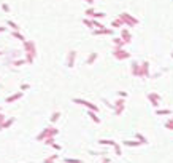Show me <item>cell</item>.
Masks as SVG:
<instances>
[{"instance_id": "obj_10", "label": "cell", "mask_w": 173, "mask_h": 163, "mask_svg": "<svg viewBox=\"0 0 173 163\" xmlns=\"http://www.w3.org/2000/svg\"><path fill=\"white\" fill-rule=\"evenodd\" d=\"M148 99L151 101V104L154 106V107H157V106H159V94H156V93H149L148 94Z\"/></svg>"}, {"instance_id": "obj_26", "label": "cell", "mask_w": 173, "mask_h": 163, "mask_svg": "<svg viewBox=\"0 0 173 163\" xmlns=\"http://www.w3.org/2000/svg\"><path fill=\"white\" fill-rule=\"evenodd\" d=\"M11 64H13V66H18V67H19V66H22V64H26V59H13V61H11Z\"/></svg>"}, {"instance_id": "obj_8", "label": "cell", "mask_w": 173, "mask_h": 163, "mask_svg": "<svg viewBox=\"0 0 173 163\" xmlns=\"http://www.w3.org/2000/svg\"><path fill=\"white\" fill-rule=\"evenodd\" d=\"M148 75H149V63H148V61H145V63L140 66L138 77H148Z\"/></svg>"}, {"instance_id": "obj_41", "label": "cell", "mask_w": 173, "mask_h": 163, "mask_svg": "<svg viewBox=\"0 0 173 163\" xmlns=\"http://www.w3.org/2000/svg\"><path fill=\"white\" fill-rule=\"evenodd\" d=\"M102 163H110V158H106V157H103V160H102Z\"/></svg>"}, {"instance_id": "obj_30", "label": "cell", "mask_w": 173, "mask_h": 163, "mask_svg": "<svg viewBox=\"0 0 173 163\" xmlns=\"http://www.w3.org/2000/svg\"><path fill=\"white\" fill-rule=\"evenodd\" d=\"M113 106H126V99H121V98H119V99H116L114 102H113Z\"/></svg>"}, {"instance_id": "obj_31", "label": "cell", "mask_w": 173, "mask_h": 163, "mask_svg": "<svg viewBox=\"0 0 173 163\" xmlns=\"http://www.w3.org/2000/svg\"><path fill=\"white\" fill-rule=\"evenodd\" d=\"M65 163H83V160H79V158H65Z\"/></svg>"}, {"instance_id": "obj_12", "label": "cell", "mask_w": 173, "mask_h": 163, "mask_svg": "<svg viewBox=\"0 0 173 163\" xmlns=\"http://www.w3.org/2000/svg\"><path fill=\"white\" fill-rule=\"evenodd\" d=\"M97 58H98V53L92 51L91 55L88 56V59H86V64H88V66H92V64H94L95 61H97Z\"/></svg>"}, {"instance_id": "obj_43", "label": "cell", "mask_w": 173, "mask_h": 163, "mask_svg": "<svg viewBox=\"0 0 173 163\" xmlns=\"http://www.w3.org/2000/svg\"><path fill=\"white\" fill-rule=\"evenodd\" d=\"M86 2H88L89 5H92V3H94V2H95V0H86Z\"/></svg>"}, {"instance_id": "obj_21", "label": "cell", "mask_w": 173, "mask_h": 163, "mask_svg": "<svg viewBox=\"0 0 173 163\" xmlns=\"http://www.w3.org/2000/svg\"><path fill=\"white\" fill-rule=\"evenodd\" d=\"M135 139L140 142V144H148V139H146L141 133H137V134H135Z\"/></svg>"}, {"instance_id": "obj_28", "label": "cell", "mask_w": 173, "mask_h": 163, "mask_svg": "<svg viewBox=\"0 0 173 163\" xmlns=\"http://www.w3.org/2000/svg\"><path fill=\"white\" fill-rule=\"evenodd\" d=\"M94 13H95V10H94V8H92V7H89V8H88V10H86V11H84V14H86V18H92V16H94Z\"/></svg>"}, {"instance_id": "obj_38", "label": "cell", "mask_w": 173, "mask_h": 163, "mask_svg": "<svg viewBox=\"0 0 173 163\" xmlns=\"http://www.w3.org/2000/svg\"><path fill=\"white\" fill-rule=\"evenodd\" d=\"M7 120V118H5V115H3V112H0V125H2V123H3V121Z\"/></svg>"}, {"instance_id": "obj_33", "label": "cell", "mask_w": 173, "mask_h": 163, "mask_svg": "<svg viewBox=\"0 0 173 163\" xmlns=\"http://www.w3.org/2000/svg\"><path fill=\"white\" fill-rule=\"evenodd\" d=\"M118 96L121 98V99H126V98H127V91H118Z\"/></svg>"}, {"instance_id": "obj_20", "label": "cell", "mask_w": 173, "mask_h": 163, "mask_svg": "<svg viewBox=\"0 0 173 163\" xmlns=\"http://www.w3.org/2000/svg\"><path fill=\"white\" fill-rule=\"evenodd\" d=\"M113 43H114V46H116V48H124V45H126V43L122 42V38H121V37L113 38Z\"/></svg>"}, {"instance_id": "obj_22", "label": "cell", "mask_w": 173, "mask_h": 163, "mask_svg": "<svg viewBox=\"0 0 173 163\" xmlns=\"http://www.w3.org/2000/svg\"><path fill=\"white\" fill-rule=\"evenodd\" d=\"M59 118H61V112H59V110H57V112H53L51 117H49V121H51V123H56Z\"/></svg>"}, {"instance_id": "obj_4", "label": "cell", "mask_w": 173, "mask_h": 163, "mask_svg": "<svg viewBox=\"0 0 173 163\" xmlns=\"http://www.w3.org/2000/svg\"><path fill=\"white\" fill-rule=\"evenodd\" d=\"M73 104H79V106H84V107H88V110H92V112H98V106L92 104V102H89V101L86 99H79V98H73Z\"/></svg>"}, {"instance_id": "obj_9", "label": "cell", "mask_w": 173, "mask_h": 163, "mask_svg": "<svg viewBox=\"0 0 173 163\" xmlns=\"http://www.w3.org/2000/svg\"><path fill=\"white\" fill-rule=\"evenodd\" d=\"M22 96H24L22 91H18V93H14V94H10V96H8L7 99H5V102H7V104H11V102H14V101L21 99Z\"/></svg>"}, {"instance_id": "obj_32", "label": "cell", "mask_w": 173, "mask_h": 163, "mask_svg": "<svg viewBox=\"0 0 173 163\" xmlns=\"http://www.w3.org/2000/svg\"><path fill=\"white\" fill-rule=\"evenodd\" d=\"M54 138H48V139H44V144H46V146H53V144H54Z\"/></svg>"}, {"instance_id": "obj_16", "label": "cell", "mask_w": 173, "mask_h": 163, "mask_svg": "<svg viewBox=\"0 0 173 163\" xmlns=\"http://www.w3.org/2000/svg\"><path fill=\"white\" fill-rule=\"evenodd\" d=\"M98 144H100V146H114L116 144V141H113V139H98Z\"/></svg>"}, {"instance_id": "obj_23", "label": "cell", "mask_w": 173, "mask_h": 163, "mask_svg": "<svg viewBox=\"0 0 173 163\" xmlns=\"http://www.w3.org/2000/svg\"><path fill=\"white\" fill-rule=\"evenodd\" d=\"M105 16H106V13H103V11H95L94 16H92L91 19H97V21H98V19H103Z\"/></svg>"}, {"instance_id": "obj_11", "label": "cell", "mask_w": 173, "mask_h": 163, "mask_svg": "<svg viewBox=\"0 0 173 163\" xmlns=\"http://www.w3.org/2000/svg\"><path fill=\"white\" fill-rule=\"evenodd\" d=\"M121 144H122V146H126V147H140V146H141L137 139H132V141H127V139H126V141H122Z\"/></svg>"}, {"instance_id": "obj_14", "label": "cell", "mask_w": 173, "mask_h": 163, "mask_svg": "<svg viewBox=\"0 0 173 163\" xmlns=\"http://www.w3.org/2000/svg\"><path fill=\"white\" fill-rule=\"evenodd\" d=\"M14 121H16V118H14V117H11V118H8V120H5L3 123L0 125V131H2V130H7V128H10V126L13 125Z\"/></svg>"}, {"instance_id": "obj_1", "label": "cell", "mask_w": 173, "mask_h": 163, "mask_svg": "<svg viewBox=\"0 0 173 163\" xmlns=\"http://www.w3.org/2000/svg\"><path fill=\"white\" fill-rule=\"evenodd\" d=\"M24 43V50H26V63H29V64H32L34 63V59H35V56H37V45H35V42H32V40H26V42H22Z\"/></svg>"}, {"instance_id": "obj_27", "label": "cell", "mask_w": 173, "mask_h": 163, "mask_svg": "<svg viewBox=\"0 0 173 163\" xmlns=\"http://www.w3.org/2000/svg\"><path fill=\"white\" fill-rule=\"evenodd\" d=\"M124 109H126V106H116V107L113 109V110H114V114H116V115H121L122 112H124Z\"/></svg>"}, {"instance_id": "obj_39", "label": "cell", "mask_w": 173, "mask_h": 163, "mask_svg": "<svg viewBox=\"0 0 173 163\" xmlns=\"http://www.w3.org/2000/svg\"><path fill=\"white\" fill-rule=\"evenodd\" d=\"M170 114V110H157V115H167Z\"/></svg>"}, {"instance_id": "obj_45", "label": "cell", "mask_w": 173, "mask_h": 163, "mask_svg": "<svg viewBox=\"0 0 173 163\" xmlns=\"http://www.w3.org/2000/svg\"><path fill=\"white\" fill-rule=\"evenodd\" d=\"M0 112H2V106H0Z\"/></svg>"}, {"instance_id": "obj_24", "label": "cell", "mask_w": 173, "mask_h": 163, "mask_svg": "<svg viewBox=\"0 0 173 163\" xmlns=\"http://www.w3.org/2000/svg\"><path fill=\"white\" fill-rule=\"evenodd\" d=\"M7 24L10 26V27L13 29V31H19V29H21V27H19V24H18V23H14V21H11V19H8Z\"/></svg>"}, {"instance_id": "obj_19", "label": "cell", "mask_w": 173, "mask_h": 163, "mask_svg": "<svg viewBox=\"0 0 173 163\" xmlns=\"http://www.w3.org/2000/svg\"><path fill=\"white\" fill-rule=\"evenodd\" d=\"M113 150H114V155L116 157H121L122 155V147H121V144H118V142L113 146Z\"/></svg>"}, {"instance_id": "obj_25", "label": "cell", "mask_w": 173, "mask_h": 163, "mask_svg": "<svg viewBox=\"0 0 173 163\" xmlns=\"http://www.w3.org/2000/svg\"><path fill=\"white\" fill-rule=\"evenodd\" d=\"M83 23H84V26H86V27L94 29V23H92V19H91V18H84V19H83Z\"/></svg>"}, {"instance_id": "obj_29", "label": "cell", "mask_w": 173, "mask_h": 163, "mask_svg": "<svg viewBox=\"0 0 173 163\" xmlns=\"http://www.w3.org/2000/svg\"><path fill=\"white\" fill-rule=\"evenodd\" d=\"M56 160H57V155H49L48 158H44L43 163H56Z\"/></svg>"}, {"instance_id": "obj_13", "label": "cell", "mask_w": 173, "mask_h": 163, "mask_svg": "<svg viewBox=\"0 0 173 163\" xmlns=\"http://www.w3.org/2000/svg\"><path fill=\"white\" fill-rule=\"evenodd\" d=\"M88 115H89V117H91V120L94 121L95 125H100V121H102V120H100V117H98V114H97V112L88 110Z\"/></svg>"}, {"instance_id": "obj_34", "label": "cell", "mask_w": 173, "mask_h": 163, "mask_svg": "<svg viewBox=\"0 0 173 163\" xmlns=\"http://www.w3.org/2000/svg\"><path fill=\"white\" fill-rule=\"evenodd\" d=\"M103 104H105L106 107H110V109H114V106H113V102H110L108 99H103Z\"/></svg>"}, {"instance_id": "obj_6", "label": "cell", "mask_w": 173, "mask_h": 163, "mask_svg": "<svg viewBox=\"0 0 173 163\" xmlns=\"http://www.w3.org/2000/svg\"><path fill=\"white\" fill-rule=\"evenodd\" d=\"M119 37L122 38V42H124V43H130V40H132V34L129 32V29H127V27L121 29V35H119Z\"/></svg>"}, {"instance_id": "obj_44", "label": "cell", "mask_w": 173, "mask_h": 163, "mask_svg": "<svg viewBox=\"0 0 173 163\" xmlns=\"http://www.w3.org/2000/svg\"><path fill=\"white\" fill-rule=\"evenodd\" d=\"M5 55V53H2V51H0V56H3Z\"/></svg>"}, {"instance_id": "obj_42", "label": "cell", "mask_w": 173, "mask_h": 163, "mask_svg": "<svg viewBox=\"0 0 173 163\" xmlns=\"http://www.w3.org/2000/svg\"><path fill=\"white\" fill-rule=\"evenodd\" d=\"M0 32H7V27H3V26H0Z\"/></svg>"}, {"instance_id": "obj_2", "label": "cell", "mask_w": 173, "mask_h": 163, "mask_svg": "<svg viewBox=\"0 0 173 163\" xmlns=\"http://www.w3.org/2000/svg\"><path fill=\"white\" fill-rule=\"evenodd\" d=\"M57 133H59L57 128H54V126H46L40 134H37L35 139H37V141H44V139H48V138H56Z\"/></svg>"}, {"instance_id": "obj_7", "label": "cell", "mask_w": 173, "mask_h": 163, "mask_svg": "<svg viewBox=\"0 0 173 163\" xmlns=\"http://www.w3.org/2000/svg\"><path fill=\"white\" fill-rule=\"evenodd\" d=\"M76 55H78V53H76L75 50H70V51H68V55H67V66H68V67H73V66H75Z\"/></svg>"}, {"instance_id": "obj_15", "label": "cell", "mask_w": 173, "mask_h": 163, "mask_svg": "<svg viewBox=\"0 0 173 163\" xmlns=\"http://www.w3.org/2000/svg\"><path fill=\"white\" fill-rule=\"evenodd\" d=\"M130 70H132V74L135 77H138V74H140V64L137 63V61H132V64H130Z\"/></svg>"}, {"instance_id": "obj_37", "label": "cell", "mask_w": 173, "mask_h": 163, "mask_svg": "<svg viewBox=\"0 0 173 163\" xmlns=\"http://www.w3.org/2000/svg\"><path fill=\"white\" fill-rule=\"evenodd\" d=\"M51 147H54L56 150H62V146H61V144H57V142H54V144H53Z\"/></svg>"}, {"instance_id": "obj_18", "label": "cell", "mask_w": 173, "mask_h": 163, "mask_svg": "<svg viewBox=\"0 0 173 163\" xmlns=\"http://www.w3.org/2000/svg\"><path fill=\"white\" fill-rule=\"evenodd\" d=\"M11 37L18 38V40H21V42H26V38H24V35L21 34L19 31H11Z\"/></svg>"}, {"instance_id": "obj_5", "label": "cell", "mask_w": 173, "mask_h": 163, "mask_svg": "<svg viewBox=\"0 0 173 163\" xmlns=\"http://www.w3.org/2000/svg\"><path fill=\"white\" fill-rule=\"evenodd\" d=\"M113 56H114L116 59H119V61H124V59H129L130 58V53H127L124 48H114Z\"/></svg>"}, {"instance_id": "obj_3", "label": "cell", "mask_w": 173, "mask_h": 163, "mask_svg": "<svg viewBox=\"0 0 173 163\" xmlns=\"http://www.w3.org/2000/svg\"><path fill=\"white\" fill-rule=\"evenodd\" d=\"M119 19L122 21L124 27H126V26H129V27H133V26H137V24H138V19H137V18H133L132 14L126 13V11L119 14Z\"/></svg>"}, {"instance_id": "obj_40", "label": "cell", "mask_w": 173, "mask_h": 163, "mask_svg": "<svg viewBox=\"0 0 173 163\" xmlns=\"http://www.w3.org/2000/svg\"><path fill=\"white\" fill-rule=\"evenodd\" d=\"M165 126H167V128H172V130H173V121H168V123H165Z\"/></svg>"}, {"instance_id": "obj_36", "label": "cell", "mask_w": 173, "mask_h": 163, "mask_svg": "<svg viewBox=\"0 0 173 163\" xmlns=\"http://www.w3.org/2000/svg\"><path fill=\"white\" fill-rule=\"evenodd\" d=\"M29 88H30V85H29V83H22V85H21V91H26V90H29Z\"/></svg>"}, {"instance_id": "obj_35", "label": "cell", "mask_w": 173, "mask_h": 163, "mask_svg": "<svg viewBox=\"0 0 173 163\" xmlns=\"http://www.w3.org/2000/svg\"><path fill=\"white\" fill-rule=\"evenodd\" d=\"M2 8H3L5 13H10V5H8V3H5V2H3V3H2Z\"/></svg>"}, {"instance_id": "obj_17", "label": "cell", "mask_w": 173, "mask_h": 163, "mask_svg": "<svg viewBox=\"0 0 173 163\" xmlns=\"http://www.w3.org/2000/svg\"><path fill=\"white\" fill-rule=\"evenodd\" d=\"M111 27H114V29H122L124 27V24H122V21L119 19V18H114L111 21Z\"/></svg>"}]
</instances>
